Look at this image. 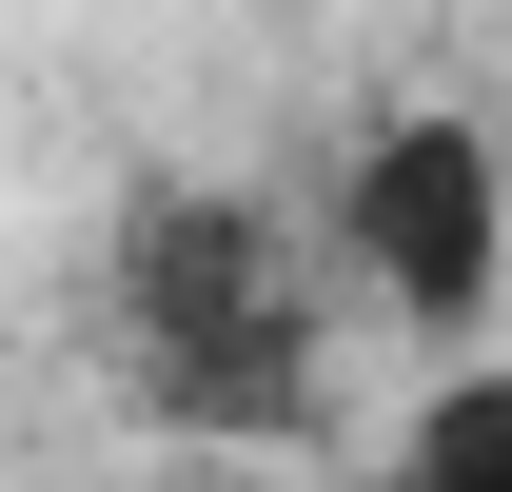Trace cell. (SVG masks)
Instances as JSON below:
<instances>
[{"label":"cell","instance_id":"277c9868","mask_svg":"<svg viewBox=\"0 0 512 492\" xmlns=\"http://www.w3.org/2000/svg\"><path fill=\"white\" fill-rule=\"evenodd\" d=\"M217 492H256V473H217Z\"/></svg>","mask_w":512,"mask_h":492},{"label":"cell","instance_id":"8992f818","mask_svg":"<svg viewBox=\"0 0 512 492\" xmlns=\"http://www.w3.org/2000/svg\"><path fill=\"white\" fill-rule=\"evenodd\" d=\"M493 138H512V119H493Z\"/></svg>","mask_w":512,"mask_h":492},{"label":"cell","instance_id":"6da1fadb","mask_svg":"<svg viewBox=\"0 0 512 492\" xmlns=\"http://www.w3.org/2000/svg\"><path fill=\"white\" fill-rule=\"evenodd\" d=\"M119 355L178 433H296V394H316L296 276L237 197H138L119 217Z\"/></svg>","mask_w":512,"mask_h":492},{"label":"cell","instance_id":"7a4b0ae2","mask_svg":"<svg viewBox=\"0 0 512 492\" xmlns=\"http://www.w3.org/2000/svg\"><path fill=\"white\" fill-rule=\"evenodd\" d=\"M335 256L375 276L394 335L453 355V335L493 315V276H512V138L493 119H375L355 178H335Z\"/></svg>","mask_w":512,"mask_h":492},{"label":"cell","instance_id":"3957f363","mask_svg":"<svg viewBox=\"0 0 512 492\" xmlns=\"http://www.w3.org/2000/svg\"><path fill=\"white\" fill-rule=\"evenodd\" d=\"M394 473L414 492H512V374H434L414 433H394Z\"/></svg>","mask_w":512,"mask_h":492},{"label":"cell","instance_id":"5b68a950","mask_svg":"<svg viewBox=\"0 0 512 492\" xmlns=\"http://www.w3.org/2000/svg\"><path fill=\"white\" fill-rule=\"evenodd\" d=\"M375 492H414V473H375Z\"/></svg>","mask_w":512,"mask_h":492}]
</instances>
